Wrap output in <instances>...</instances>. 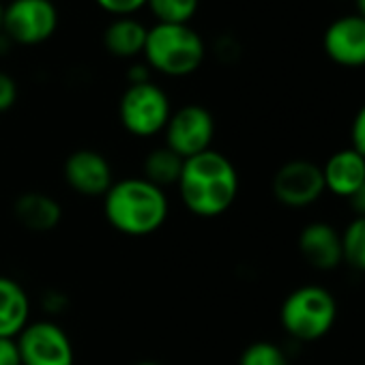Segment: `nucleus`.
<instances>
[{
  "instance_id": "c85d7f7f",
  "label": "nucleus",
  "mask_w": 365,
  "mask_h": 365,
  "mask_svg": "<svg viewBox=\"0 0 365 365\" xmlns=\"http://www.w3.org/2000/svg\"><path fill=\"white\" fill-rule=\"evenodd\" d=\"M135 365H159V363H155V361H140V363H135Z\"/></svg>"
},
{
  "instance_id": "9b49d317",
  "label": "nucleus",
  "mask_w": 365,
  "mask_h": 365,
  "mask_svg": "<svg viewBox=\"0 0 365 365\" xmlns=\"http://www.w3.org/2000/svg\"><path fill=\"white\" fill-rule=\"evenodd\" d=\"M322 50L337 67H365V20L356 14L333 20L322 35Z\"/></svg>"
},
{
  "instance_id": "c756f323",
  "label": "nucleus",
  "mask_w": 365,
  "mask_h": 365,
  "mask_svg": "<svg viewBox=\"0 0 365 365\" xmlns=\"http://www.w3.org/2000/svg\"><path fill=\"white\" fill-rule=\"evenodd\" d=\"M54 3H56V0H54Z\"/></svg>"
},
{
  "instance_id": "412c9836",
  "label": "nucleus",
  "mask_w": 365,
  "mask_h": 365,
  "mask_svg": "<svg viewBox=\"0 0 365 365\" xmlns=\"http://www.w3.org/2000/svg\"><path fill=\"white\" fill-rule=\"evenodd\" d=\"M95 5L112 18H129L146 7V0H95Z\"/></svg>"
},
{
  "instance_id": "423d86ee",
  "label": "nucleus",
  "mask_w": 365,
  "mask_h": 365,
  "mask_svg": "<svg viewBox=\"0 0 365 365\" xmlns=\"http://www.w3.org/2000/svg\"><path fill=\"white\" fill-rule=\"evenodd\" d=\"M54 0H11L3 11V35L16 46H41L58 31Z\"/></svg>"
},
{
  "instance_id": "5701e85b",
  "label": "nucleus",
  "mask_w": 365,
  "mask_h": 365,
  "mask_svg": "<svg viewBox=\"0 0 365 365\" xmlns=\"http://www.w3.org/2000/svg\"><path fill=\"white\" fill-rule=\"evenodd\" d=\"M350 148L365 157V103L356 110L350 125Z\"/></svg>"
},
{
  "instance_id": "a878e982",
  "label": "nucleus",
  "mask_w": 365,
  "mask_h": 365,
  "mask_svg": "<svg viewBox=\"0 0 365 365\" xmlns=\"http://www.w3.org/2000/svg\"><path fill=\"white\" fill-rule=\"evenodd\" d=\"M350 211L354 213V217H365V182L348 198Z\"/></svg>"
},
{
  "instance_id": "6ab92c4d",
  "label": "nucleus",
  "mask_w": 365,
  "mask_h": 365,
  "mask_svg": "<svg viewBox=\"0 0 365 365\" xmlns=\"http://www.w3.org/2000/svg\"><path fill=\"white\" fill-rule=\"evenodd\" d=\"M344 262L365 273V217H354L341 232Z\"/></svg>"
},
{
  "instance_id": "7ed1b4c3",
  "label": "nucleus",
  "mask_w": 365,
  "mask_h": 365,
  "mask_svg": "<svg viewBox=\"0 0 365 365\" xmlns=\"http://www.w3.org/2000/svg\"><path fill=\"white\" fill-rule=\"evenodd\" d=\"M144 63L168 78H187L207 58V43L190 24H153L144 43Z\"/></svg>"
},
{
  "instance_id": "a211bd4d",
  "label": "nucleus",
  "mask_w": 365,
  "mask_h": 365,
  "mask_svg": "<svg viewBox=\"0 0 365 365\" xmlns=\"http://www.w3.org/2000/svg\"><path fill=\"white\" fill-rule=\"evenodd\" d=\"M200 7V0H146V9L157 24H190Z\"/></svg>"
},
{
  "instance_id": "2eb2a0df",
  "label": "nucleus",
  "mask_w": 365,
  "mask_h": 365,
  "mask_svg": "<svg viewBox=\"0 0 365 365\" xmlns=\"http://www.w3.org/2000/svg\"><path fill=\"white\" fill-rule=\"evenodd\" d=\"M31 322V299L20 282L0 275V337L16 339Z\"/></svg>"
},
{
  "instance_id": "4468645a",
  "label": "nucleus",
  "mask_w": 365,
  "mask_h": 365,
  "mask_svg": "<svg viewBox=\"0 0 365 365\" xmlns=\"http://www.w3.org/2000/svg\"><path fill=\"white\" fill-rule=\"evenodd\" d=\"M14 215L24 230L46 235L61 226L63 207L56 198L43 192H26L14 202Z\"/></svg>"
},
{
  "instance_id": "1a4fd4ad",
  "label": "nucleus",
  "mask_w": 365,
  "mask_h": 365,
  "mask_svg": "<svg viewBox=\"0 0 365 365\" xmlns=\"http://www.w3.org/2000/svg\"><path fill=\"white\" fill-rule=\"evenodd\" d=\"M275 200L286 209H305L318 202L324 194L322 170L307 159H292L277 168L271 180Z\"/></svg>"
},
{
  "instance_id": "f03ea898",
  "label": "nucleus",
  "mask_w": 365,
  "mask_h": 365,
  "mask_svg": "<svg viewBox=\"0 0 365 365\" xmlns=\"http://www.w3.org/2000/svg\"><path fill=\"white\" fill-rule=\"evenodd\" d=\"M170 202L163 190L142 176L114 180L103 196L108 224L125 237H150L168 220Z\"/></svg>"
},
{
  "instance_id": "4be33fe9",
  "label": "nucleus",
  "mask_w": 365,
  "mask_h": 365,
  "mask_svg": "<svg viewBox=\"0 0 365 365\" xmlns=\"http://www.w3.org/2000/svg\"><path fill=\"white\" fill-rule=\"evenodd\" d=\"M18 101V82L5 73L0 71V114L3 112H9Z\"/></svg>"
},
{
  "instance_id": "bb28decb",
  "label": "nucleus",
  "mask_w": 365,
  "mask_h": 365,
  "mask_svg": "<svg viewBox=\"0 0 365 365\" xmlns=\"http://www.w3.org/2000/svg\"><path fill=\"white\" fill-rule=\"evenodd\" d=\"M354 5H356V16L365 20V0H354Z\"/></svg>"
},
{
  "instance_id": "393cba45",
  "label": "nucleus",
  "mask_w": 365,
  "mask_h": 365,
  "mask_svg": "<svg viewBox=\"0 0 365 365\" xmlns=\"http://www.w3.org/2000/svg\"><path fill=\"white\" fill-rule=\"evenodd\" d=\"M127 80L129 84H142V82H150V67L146 63H133L127 69Z\"/></svg>"
},
{
  "instance_id": "9d476101",
  "label": "nucleus",
  "mask_w": 365,
  "mask_h": 365,
  "mask_svg": "<svg viewBox=\"0 0 365 365\" xmlns=\"http://www.w3.org/2000/svg\"><path fill=\"white\" fill-rule=\"evenodd\" d=\"M63 178L78 196L103 198L114 182V172L103 153L93 148H78L65 159Z\"/></svg>"
},
{
  "instance_id": "f257e3e1",
  "label": "nucleus",
  "mask_w": 365,
  "mask_h": 365,
  "mask_svg": "<svg viewBox=\"0 0 365 365\" xmlns=\"http://www.w3.org/2000/svg\"><path fill=\"white\" fill-rule=\"evenodd\" d=\"M176 190L182 207L192 215L213 220L235 205L239 196V172L224 153L209 148L185 159Z\"/></svg>"
},
{
  "instance_id": "6e6552de",
  "label": "nucleus",
  "mask_w": 365,
  "mask_h": 365,
  "mask_svg": "<svg viewBox=\"0 0 365 365\" xmlns=\"http://www.w3.org/2000/svg\"><path fill=\"white\" fill-rule=\"evenodd\" d=\"M16 344L22 365H76L71 337L54 320L29 322Z\"/></svg>"
},
{
  "instance_id": "b1692460",
  "label": "nucleus",
  "mask_w": 365,
  "mask_h": 365,
  "mask_svg": "<svg viewBox=\"0 0 365 365\" xmlns=\"http://www.w3.org/2000/svg\"><path fill=\"white\" fill-rule=\"evenodd\" d=\"M0 365H22L16 339L0 337Z\"/></svg>"
},
{
  "instance_id": "f3484780",
  "label": "nucleus",
  "mask_w": 365,
  "mask_h": 365,
  "mask_svg": "<svg viewBox=\"0 0 365 365\" xmlns=\"http://www.w3.org/2000/svg\"><path fill=\"white\" fill-rule=\"evenodd\" d=\"M182 163H185V159L178 157L168 146L153 148L142 163V172H144L142 178H146L148 182L165 192V187H176L182 172Z\"/></svg>"
},
{
  "instance_id": "0eeeda50",
  "label": "nucleus",
  "mask_w": 365,
  "mask_h": 365,
  "mask_svg": "<svg viewBox=\"0 0 365 365\" xmlns=\"http://www.w3.org/2000/svg\"><path fill=\"white\" fill-rule=\"evenodd\" d=\"M215 138V118L209 108L200 103H187L172 110L163 129V146L178 157L190 159L211 148Z\"/></svg>"
},
{
  "instance_id": "dca6fc26",
  "label": "nucleus",
  "mask_w": 365,
  "mask_h": 365,
  "mask_svg": "<svg viewBox=\"0 0 365 365\" xmlns=\"http://www.w3.org/2000/svg\"><path fill=\"white\" fill-rule=\"evenodd\" d=\"M146 35L148 26L142 24L135 16L112 18V22L103 31V48L114 58L131 61L135 56H142Z\"/></svg>"
},
{
  "instance_id": "cd10ccee",
  "label": "nucleus",
  "mask_w": 365,
  "mask_h": 365,
  "mask_svg": "<svg viewBox=\"0 0 365 365\" xmlns=\"http://www.w3.org/2000/svg\"><path fill=\"white\" fill-rule=\"evenodd\" d=\"M3 11H5V5L0 3V35H3Z\"/></svg>"
},
{
  "instance_id": "39448f33",
  "label": "nucleus",
  "mask_w": 365,
  "mask_h": 365,
  "mask_svg": "<svg viewBox=\"0 0 365 365\" xmlns=\"http://www.w3.org/2000/svg\"><path fill=\"white\" fill-rule=\"evenodd\" d=\"M170 114V97L153 80L142 84H127L118 101V120L123 129L135 138H153L163 133Z\"/></svg>"
},
{
  "instance_id": "20e7f679",
  "label": "nucleus",
  "mask_w": 365,
  "mask_h": 365,
  "mask_svg": "<svg viewBox=\"0 0 365 365\" xmlns=\"http://www.w3.org/2000/svg\"><path fill=\"white\" fill-rule=\"evenodd\" d=\"M337 320V301L324 286L307 284L294 288L282 303V329L299 341L324 337Z\"/></svg>"
},
{
  "instance_id": "ddd939ff",
  "label": "nucleus",
  "mask_w": 365,
  "mask_h": 365,
  "mask_svg": "<svg viewBox=\"0 0 365 365\" xmlns=\"http://www.w3.org/2000/svg\"><path fill=\"white\" fill-rule=\"evenodd\" d=\"M320 170L324 192H331L337 198L348 200L365 182V157L350 146L335 150L324 165H320Z\"/></svg>"
},
{
  "instance_id": "aec40b11",
  "label": "nucleus",
  "mask_w": 365,
  "mask_h": 365,
  "mask_svg": "<svg viewBox=\"0 0 365 365\" xmlns=\"http://www.w3.org/2000/svg\"><path fill=\"white\" fill-rule=\"evenodd\" d=\"M239 365H290V359L277 344L258 339L241 352Z\"/></svg>"
},
{
  "instance_id": "f8f14e48",
  "label": "nucleus",
  "mask_w": 365,
  "mask_h": 365,
  "mask_svg": "<svg viewBox=\"0 0 365 365\" xmlns=\"http://www.w3.org/2000/svg\"><path fill=\"white\" fill-rule=\"evenodd\" d=\"M299 252L303 260L318 271H333L344 264L341 232L327 222H312L299 232Z\"/></svg>"
}]
</instances>
